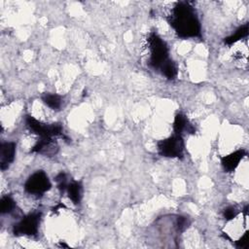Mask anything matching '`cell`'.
Listing matches in <instances>:
<instances>
[{
	"mask_svg": "<svg viewBox=\"0 0 249 249\" xmlns=\"http://www.w3.org/2000/svg\"><path fill=\"white\" fill-rule=\"evenodd\" d=\"M55 181L57 183V188L58 190L63 193L66 191L67 186H68V181H67V175L64 172L59 173L56 177H55Z\"/></svg>",
	"mask_w": 249,
	"mask_h": 249,
	"instance_id": "obj_16",
	"label": "cell"
},
{
	"mask_svg": "<svg viewBox=\"0 0 249 249\" xmlns=\"http://www.w3.org/2000/svg\"><path fill=\"white\" fill-rule=\"evenodd\" d=\"M236 246L239 248H247L248 246V232H245L239 240L236 241Z\"/></svg>",
	"mask_w": 249,
	"mask_h": 249,
	"instance_id": "obj_18",
	"label": "cell"
},
{
	"mask_svg": "<svg viewBox=\"0 0 249 249\" xmlns=\"http://www.w3.org/2000/svg\"><path fill=\"white\" fill-rule=\"evenodd\" d=\"M237 215V210L234 206H230L224 210V218L226 220H231Z\"/></svg>",
	"mask_w": 249,
	"mask_h": 249,
	"instance_id": "obj_17",
	"label": "cell"
},
{
	"mask_svg": "<svg viewBox=\"0 0 249 249\" xmlns=\"http://www.w3.org/2000/svg\"><path fill=\"white\" fill-rule=\"evenodd\" d=\"M148 46L151 53L150 64L155 68L160 69V67L169 59L167 46L156 33H151L149 35Z\"/></svg>",
	"mask_w": 249,
	"mask_h": 249,
	"instance_id": "obj_2",
	"label": "cell"
},
{
	"mask_svg": "<svg viewBox=\"0 0 249 249\" xmlns=\"http://www.w3.org/2000/svg\"><path fill=\"white\" fill-rule=\"evenodd\" d=\"M57 146L54 144L52 137H41V139L31 149V153L52 155L55 154Z\"/></svg>",
	"mask_w": 249,
	"mask_h": 249,
	"instance_id": "obj_8",
	"label": "cell"
},
{
	"mask_svg": "<svg viewBox=\"0 0 249 249\" xmlns=\"http://www.w3.org/2000/svg\"><path fill=\"white\" fill-rule=\"evenodd\" d=\"M41 214L30 213L13 228L15 235H35L38 231Z\"/></svg>",
	"mask_w": 249,
	"mask_h": 249,
	"instance_id": "obj_6",
	"label": "cell"
},
{
	"mask_svg": "<svg viewBox=\"0 0 249 249\" xmlns=\"http://www.w3.org/2000/svg\"><path fill=\"white\" fill-rule=\"evenodd\" d=\"M247 34H248V24H244L243 26L239 27V28L235 31L234 34H232L231 36L226 38V39H225V43H226L227 45H231V44L237 42L239 39L246 37Z\"/></svg>",
	"mask_w": 249,
	"mask_h": 249,
	"instance_id": "obj_12",
	"label": "cell"
},
{
	"mask_svg": "<svg viewBox=\"0 0 249 249\" xmlns=\"http://www.w3.org/2000/svg\"><path fill=\"white\" fill-rule=\"evenodd\" d=\"M160 70L162 72V74L167 78V79H170V80H173L176 75H177V68L174 64L173 61H171L170 59H168L161 67H160Z\"/></svg>",
	"mask_w": 249,
	"mask_h": 249,
	"instance_id": "obj_14",
	"label": "cell"
},
{
	"mask_svg": "<svg viewBox=\"0 0 249 249\" xmlns=\"http://www.w3.org/2000/svg\"><path fill=\"white\" fill-rule=\"evenodd\" d=\"M44 103L52 109H58L61 106V98L57 94L46 93L43 95Z\"/></svg>",
	"mask_w": 249,
	"mask_h": 249,
	"instance_id": "obj_13",
	"label": "cell"
},
{
	"mask_svg": "<svg viewBox=\"0 0 249 249\" xmlns=\"http://www.w3.org/2000/svg\"><path fill=\"white\" fill-rule=\"evenodd\" d=\"M245 156L244 150H237L222 159V165L227 171H232L236 168L239 161Z\"/></svg>",
	"mask_w": 249,
	"mask_h": 249,
	"instance_id": "obj_9",
	"label": "cell"
},
{
	"mask_svg": "<svg viewBox=\"0 0 249 249\" xmlns=\"http://www.w3.org/2000/svg\"><path fill=\"white\" fill-rule=\"evenodd\" d=\"M25 124L27 128L35 134L41 137H53L62 134V127L58 124H53L51 125L45 124L31 116H26Z\"/></svg>",
	"mask_w": 249,
	"mask_h": 249,
	"instance_id": "obj_4",
	"label": "cell"
},
{
	"mask_svg": "<svg viewBox=\"0 0 249 249\" xmlns=\"http://www.w3.org/2000/svg\"><path fill=\"white\" fill-rule=\"evenodd\" d=\"M168 22L181 38L196 37L200 34V24L195 10L187 2L175 5L168 18Z\"/></svg>",
	"mask_w": 249,
	"mask_h": 249,
	"instance_id": "obj_1",
	"label": "cell"
},
{
	"mask_svg": "<svg viewBox=\"0 0 249 249\" xmlns=\"http://www.w3.org/2000/svg\"><path fill=\"white\" fill-rule=\"evenodd\" d=\"M15 208V201L10 196H5L1 198L0 203V210L1 213H10Z\"/></svg>",
	"mask_w": 249,
	"mask_h": 249,
	"instance_id": "obj_15",
	"label": "cell"
},
{
	"mask_svg": "<svg viewBox=\"0 0 249 249\" xmlns=\"http://www.w3.org/2000/svg\"><path fill=\"white\" fill-rule=\"evenodd\" d=\"M16 154V144L14 142H5L0 146V166L5 170L13 162Z\"/></svg>",
	"mask_w": 249,
	"mask_h": 249,
	"instance_id": "obj_7",
	"label": "cell"
},
{
	"mask_svg": "<svg viewBox=\"0 0 249 249\" xmlns=\"http://www.w3.org/2000/svg\"><path fill=\"white\" fill-rule=\"evenodd\" d=\"M67 194L69 198L73 201V203L77 204L81 201L82 197V186L78 182H71L67 186Z\"/></svg>",
	"mask_w": 249,
	"mask_h": 249,
	"instance_id": "obj_11",
	"label": "cell"
},
{
	"mask_svg": "<svg viewBox=\"0 0 249 249\" xmlns=\"http://www.w3.org/2000/svg\"><path fill=\"white\" fill-rule=\"evenodd\" d=\"M158 149L161 156L167 158H179L183 155L184 141L180 134H174L158 143Z\"/></svg>",
	"mask_w": 249,
	"mask_h": 249,
	"instance_id": "obj_3",
	"label": "cell"
},
{
	"mask_svg": "<svg viewBox=\"0 0 249 249\" xmlns=\"http://www.w3.org/2000/svg\"><path fill=\"white\" fill-rule=\"evenodd\" d=\"M50 188L51 182L47 174L42 170H38L30 175L24 184V189L27 193L37 196L43 195L49 191Z\"/></svg>",
	"mask_w": 249,
	"mask_h": 249,
	"instance_id": "obj_5",
	"label": "cell"
},
{
	"mask_svg": "<svg viewBox=\"0 0 249 249\" xmlns=\"http://www.w3.org/2000/svg\"><path fill=\"white\" fill-rule=\"evenodd\" d=\"M173 128H174L175 133L180 134V135L183 131H187L189 133H194L195 132V127L189 123L188 119L183 114H177L175 116Z\"/></svg>",
	"mask_w": 249,
	"mask_h": 249,
	"instance_id": "obj_10",
	"label": "cell"
}]
</instances>
